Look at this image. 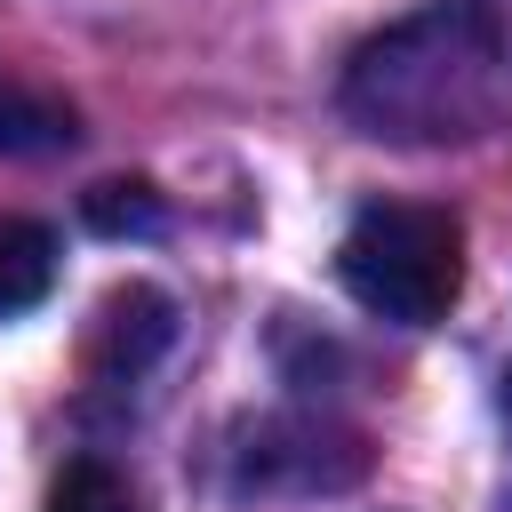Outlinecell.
I'll return each mask as SVG.
<instances>
[{
	"label": "cell",
	"instance_id": "obj_7",
	"mask_svg": "<svg viewBox=\"0 0 512 512\" xmlns=\"http://www.w3.org/2000/svg\"><path fill=\"white\" fill-rule=\"evenodd\" d=\"M80 216L104 232V240H144V232H160V192L152 184H96L88 200H80Z\"/></svg>",
	"mask_w": 512,
	"mask_h": 512
},
{
	"label": "cell",
	"instance_id": "obj_4",
	"mask_svg": "<svg viewBox=\"0 0 512 512\" xmlns=\"http://www.w3.org/2000/svg\"><path fill=\"white\" fill-rule=\"evenodd\" d=\"M48 288H56V232L24 224V216H0V320L32 312Z\"/></svg>",
	"mask_w": 512,
	"mask_h": 512
},
{
	"label": "cell",
	"instance_id": "obj_5",
	"mask_svg": "<svg viewBox=\"0 0 512 512\" xmlns=\"http://www.w3.org/2000/svg\"><path fill=\"white\" fill-rule=\"evenodd\" d=\"M168 328H176V320H168V296H160V288H120V296L104 304V344H112V360H120L128 376L168 344Z\"/></svg>",
	"mask_w": 512,
	"mask_h": 512
},
{
	"label": "cell",
	"instance_id": "obj_3",
	"mask_svg": "<svg viewBox=\"0 0 512 512\" xmlns=\"http://www.w3.org/2000/svg\"><path fill=\"white\" fill-rule=\"evenodd\" d=\"M72 144H80V112L40 80L0 72V160H48Z\"/></svg>",
	"mask_w": 512,
	"mask_h": 512
},
{
	"label": "cell",
	"instance_id": "obj_2",
	"mask_svg": "<svg viewBox=\"0 0 512 512\" xmlns=\"http://www.w3.org/2000/svg\"><path fill=\"white\" fill-rule=\"evenodd\" d=\"M336 280L392 328H432L464 296V224L432 200H368L336 248Z\"/></svg>",
	"mask_w": 512,
	"mask_h": 512
},
{
	"label": "cell",
	"instance_id": "obj_6",
	"mask_svg": "<svg viewBox=\"0 0 512 512\" xmlns=\"http://www.w3.org/2000/svg\"><path fill=\"white\" fill-rule=\"evenodd\" d=\"M48 512H144V496L128 488L120 464H104V456H72V464L48 480Z\"/></svg>",
	"mask_w": 512,
	"mask_h": 512
},
{
	"label": "cell",
	"instance_id": "obj_1",
	"mask_svg": "<svg viewBox=\"0 0 512 512\" xmlns=\"http://www.w3.org/2000/svg\"><path fill=\"white\" fill-rule=\"evenodd\" d=\"M376 144H480L512 128V0H424L368 32L336 88Z\"/></svg>",
	"mask_w": 512,
	"mask_h": 512
}]
</instances>
